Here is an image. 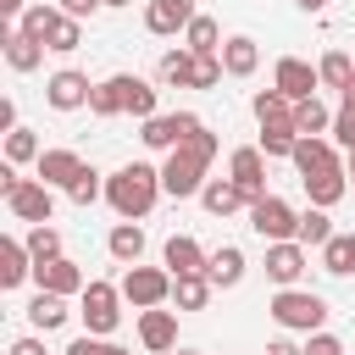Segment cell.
<instances>
[{"label": "cell", "mask_w": 355, "mask_h": 355, "mask_svg": "<svg viewBox=\"0 0 355 355\" xmlns=\"http://www.w3.org/2000/svg\"><path fill=\"white\" fill-rule=\"evenodd\" d=\"M200 11H194V0H150L144 6V28L150 33H161V39H172V33H189V22H194Z\"/></svg>", "instance_id": "obj_12"}, {"label": "cell", "mask_w": 355, "mask_h": 355, "mask_svg": "<svg viewBox=\"0 0 355 355\" xmlns=\"http://www.w3.org/2000/svg\"><path fill=\"white\" fill-rule=\"evenodd\" d=\"M161 261H166V272H172V277H194V272H205V266H211V255H205L189 233H172V239H166V250H161Z\"/></svg>", "instance_id": "obj_16"}, {"label": "cell", "mask_w": 355, "mask_h": 355, "mask_svg": "<svg viewBox=\"0 0 355 355\" xmlns=\"http://www.w3.org/2000/svg\"><path fill=\"white\" fill-rule=\"evenodd\" d=\"M300 6H305V11H322V6H327V0H300Z\"/></svg>", "instance_id": "obj_52"}, {"label": "cell", "mask_w": 355, "mask_h": 355, "mask_svg": "<svg viewBox=\"0 0 355 355\" xmlns=\"http://www.w3.org/2000/svg\"><path fill=\"white\" fill-rule=\"evenodd\" d=\"M255 67H261V50H255V39H250V33L222 39V72H227V78H250Z\"/></svg>", "instance_id": "obj_19"}, {"label": "cell", "mask_w": 355, "mask_h": 355, "mask_svg": "<svg viewBox=\"0 0 355 355\" xmlns=\"http://www.w3.org/2000/svg\"><path fill=\"white\" fill-rule=\"evenodd\" d=\"M305 194H311V205H338L344 194H349V172L344 166H333V172H316V178H305Z\"/></svg>", "instance_id": "obj_22"}, {"label": "cell", "mask_w": 355, "mask_h": 355, "mask_svg": "<svg viewBox=\"0 0 355 355\" xmlns=\"http://www.w3.org/2000/svg\"><path fill=\"white\" fill-rule=\"evenodd\" d=\"M122 78H128V111H133L139 122H150V116H161V111H155V89H150L144 78H133V72H122Z\"/></svg>", "instance_id": "obj_37"}, {"label": "cell", "mask_w": 355, "mask_h": 355, "mask_svg": "<svg viewBox=\"0 0 355 355\" xmlns=\"http://www.w3.org/2000/svg\"><path fill=\"white\" fill-rule=\"evenodd\" d=\"M294 128H300V139H322V133H333V116H327V105L311 94V100L294 105Z\"/></svg>", "instance_id": "obj_31"}, {"label": "cell", "mask_w": 355, "mask_h": 355, "mask_svg": "<svg viewBox=\"0 0 355 355\" xmlns=\"http://www.w3.org/2000/svg\"><path fill=\"white\" fill-rule=\"evenodd\" d=\"M105 6H111V11H122V6H133V0H105Z\"/></svg>", "instance_id": "obj_53"}, {"label": "cell", "mask_w": 355, "mask_h": 355, "mask_svg": "<svg viewBox=\"0 0 355 355\" xmlns=\"http://www.w3.org/2000/svg\"><path fill=\"white\" fill-rule=\"evenodd\" d=\"M28 255H33V266H44V261H61V233L50 227V222H39V227H28Z\"/></svg>", "instance_id": "obj_35"}, {"label": "cell", "mask_w": 355, "mask_h": 355, "mask_svg": "<svg viewBox=\"0 0 355 355\" xmlns=\"http://www.w3.org/2000/svg\"><path fill=\"white\" fill-rule=\"evenodd\" d=\"M344 105H355V83H349V89H344Z\"/></svg>", "instance_id": "obj_54"}, {"label": "cell", "mask_w": 355, "mask_h": 355, "mask_svg": "<svg viewBox=\"0 0 355 355\" xmlns=\"http://www.w3.org/2000/svg\"><path fill=\"white\" fill-rule=\"evenodd\" d=\"M67 355H133V349H122V344H111V338L83 333V338H72V344H67Z\"/></svg>", "instance_id": "obj_43"}, {"label": "cell", "mask_w": 355, "mask_h": 355, "mask_svg": "<svg viewBox=\"0 0 355 355\" xmlns=\"http://www.w3.org/2000/svg\"><path fill=\"white\" fill-rule=\"evenodd\" d=\"M44 150H39V139H33V128H11L6 133V161L11 166H22V161H39Z\"/></svg>", "instance_id": "obj_38"}, {"label": "cell", "mask_w": 355, "mask_h": 355, "mask_svg": "<svg viewBox=\"0 0 355 355\" xmlns=\"http://www.w3.org/2000/svg\"><path fill=\"white\" fill-rule=\"evenodd\" d=\"M6 205H11V216H17V222H28V227H39V222H50V216H55V194H50L44 183H22Z\"/></svg>", "instance_id": "obj_14"}, {"label": "cell", "mask_w": 355, "mask_h": 355, "mask_svg": "<svg viewBox=\"0 0 355 355\" xmlns=\"http://www.w3.org/2000/svg\"><path fill=\"white\" fill-rule=\"evenodd\" d=\"M288 161H294L300 183H305V178H316V172H333V166H338V155H333V144H327V139H300Z\"/></svg>", "instance_id": "obj_18"}, {"label": "cell", "mask_w": 355, "mask_h": 355, "mask_svg": "<svg viewBox=\"0 0 355 355\" xmlns=\"http://www.w3.org/2000/svg\"><path fill=\"white\" fill-rule=\"evenodd\" d=\"M78 178H83L78 150H44V155H39V183H44V189H72Z\"/></svg>", "instance_id": "obj_17"}, {"label": "cell", "mask_w": 355, "mask_h": 355, "mask_svg": "<svg viewBox=\"0 0 355 355\" xmlns=\"http://www.w3.org/2000/svg\"><path fill=\"white\" fill-rule=\"evenodd\" d=\"M266 355H305V349H294L288 338H272V344H266Z\"/></svg>", "instance_id": "obj_50"}, {"label": "cell", "mask_w": 355, "mask_h": 355, "mask_svg": "<svg viewBox=\"0 0 355 355\" xmlns=\"http://www.w3.org/2000/svg\"><path fill=\"white\" fill-rule=\"evenodd\" d=\"M322 266H327L333 277H349V272H355V233H333V239L322 244Z\"/></svg>", "instance_id": "obj_32"}, {"label": "cell", "mask_w": 355, "mask_h": 355, "mask_svg": "<svg viewBox=\"0 0 355 355\" xmlns=\"http://www.w3.org/2000/svg\"><path fill=\"white\" fill-rule=\"evenodd\" d=\"M33 283L44 288V294H61V300H72V294H83L89 288V277L78 272V261H44V266H33Z\"/></svg>", "instance_id": "obj_13"}, {"label": "cell", "mask_w": 355, "mask_h": 355, "mask_svg": "<svg viewBox=\"0 0 355 355\" xmlns=\"http://www.w3.org/2000/svg\"><path fill=\"white\" fill-rule=\"evenodd\" d=\"M67 194H72V200H78V205H94V200H100V194H105V189H100V172H94V166H83V178H78V183H72V189H67Z\"/></svg>", "instance_id": "obj_44"}, {"label": "cell", "mask_w": 355, "mask_h": 355, "mask_svg": "<svg viewBox=\"0 0 355 355\" xmlns=\"http://www.w3.org/2000/svg\"><path fill=\"white\" fill-rule=\"evenodd\" d=\"M172 283H178V277L161 272V266H128L116 288H122V300H128L133 311H155V305L172 300Z\"/></svg>", "instance_id": "obj_5"}, {"label": "cell", "mask_w": 355, "mask_h": 355, "mask_svg": "<svg viewBox=\"0 0 355 355\" xmlns=\"http://www.w3.org/2000/svg\"><path fill=\"white\" fill-rule=\"evenodd\" d=\"M172 355H200V349H172Z\"/></svg>", "instance_id": "obj_56"}, {"label": "cell", "mask_w": 355, "mask_h": 355, "mask_svg": "<svg viewBox=\"0 0 355 355\" xmlns=\"http://www.w3.org/2000/svg\"><path fill=\"white\" fill-rule=\"evenodd\" d=\"M0 128H6V133L17 128V105H11V100H0Z\"/></svg>", "instance_id": "obj_49"}, {"label": "cell", "mask_w": 355, "mask_h": 355, "mask_svg": "<svg viewBox=\"0 0 355 355\" xmlns=\"http://www.w3.org/2000/svg\"><path fill=\"white\" fill-rule=\"evenodd\" d=\"M344 172H349V178H355V155H349V166H344Z\"/></svg>", "instance_id": "obj_55"}, {"label": "cell", "mask_w": 355, "mask_h": 355, "mask_svg": "<svg viewBox=\"0 0 355 355\" xmlns=\"http://www.w3.org/2000/svg\"><path fill=\"white\" fill-rule=\"evenodd\" d=\"M105 250H111L122 266H139V255H144V227H139V222H116L111 239H105Z\"/></svg>", "instance_id": "obj_24"}, {"label": "cell", "mask_w": 355, "mask_h": 355, "mask_svg": "<svg viewBox=\"0 0 355 355\" xmlns=\"http://www.w3.org/2000/svg\"><path fill=\"white\" fill-rule=\"evenodd\" d=\"M300 272H305V244H300V239H288V244H266V277H272L277 288H294Z\"/></svg>", "instance_id": "obj_15"}, {"label": "cell", "mask_w": 355, "mask_h": 355, "mask_svg": "<svg viewBox=\"0 0 355 355\" xmlns=\"http://www.w3.org/2000/svg\"><path fill=\"white\" fill-rule=\"evenodd\" d=\"M183 50H189V55H222V28H216V17H194L189 33H183Z\"/></svg>", "instance_id": "obj_27"}, {"label": "cell", "mask_w": 355, "mask_h": 355, "mask_svg": "<svg viewBox=\"0 0 355 355\" xmlns=\"http://www.w3.org/2000/svg\"><path fill=\"white\" fill-rule=\"evenodd\" d=\"M78 44H83V22H72V17H61V28L50 33V44H44V50H55V55H72Z\"/></svg>", "instance_id": "obj_41"}, {"label": "cell", "mask_w": 355, "mask_h": 355, "mask_svg": "<svg viewBox=\"0 0 355 355\" xmlns=\"http://www.w3.org/2000/svg\"><path fill=\"white\" fill-rule=\"evenodd\" d=\"M6 61H11V72H33V67L44 61V44L28 39V33L11 22V28H6Z\"/></svg>", "instance_id": "obj_21"}, {"label": "cell", "mask_w": 355, "mask_h": 355, "mask_svg": "<svg viewBox=\"0 0 355 355\" xmlns=\"http://www.w3.org/2000/svg\"><path fill=\"white\" fill-rule=\"evenodd\" d=\"M17 28H22L28 39H39V44H50V33L61 28V6H44V0H39V6H28V11L17 17Z\"/></svg>", "instance_id": "obj_26"}, {"label": "cell", "mask_w": 355, "mask_h": 355, "mask_svg": "<svg viewBox=\"0 0 355 355\" xmlns=\"http://www.w3.org/2000/svg\"><path fill=\"white\" fill-rule=\"evenodd\" d=\"M316 83H322V72H316L311 61H300V55H283V61H277V72H272V89H283L294 105H300V100H311V94H316Z\"/></svg>", "instance_id": "obj_9"}, {"label": "cell", "mask_w": 355, "mask_h": 355, "mask_svg": "<svg viewBox=\"0 0 355 355\" xmlns=\"http://www.w3.org/2000/svg\"><path fill=\"white\" fill-rule=\"evenodd\" d=\"M28 322H33L39 333H55V327L67 322V300H61V294H44V288H39V294L28 300Z\"/></svg>", "instance_id": "obj_30"}, {"label": "cell", "mask_w": 355, "mask_h": 355, "mask_svg": "<svg viewBox=\"0 0 355 355\" xmlns=\"http://www.w3.org/2000/svg\"><path fill=\"white\" fill-rule=\"evenodd\" d=\"M222 83V55H194V78L189 89H216Z\"/></svg>", "instance_id": "obj_42"}, {"label": "cell", "mask_w": 355, "mask_h": 355, "mask_svg": "<svg viewBox=\"0 0 355 355\" xmlns=\"http://www.w3.org/2000/svg\"><path fill=\"white\" fill-rule=\"evenodd\" d=\"M294 144H300V128H294V116L261 122V155H294Z\"/></svg>", "instance_id": "obj_29"}, {"label": "cell", "mask_w": 355, "mask_h": 355, "mask_svg": "<svg viewBox=\"0 0 355 355\" xmlns=\"http://www.w3.org/2000/svg\"><path fill=\"white\" fill-rule=\"evenodd\" d=\"M250 227H255L266 244H288V239H300V211H294L288 200L266 194L261 205H250Z\"/></svg>", "instance_id": "obj_6"}, {"label": "cell", "mask_w": 355, "mask_h": 355, "mask_svg": "<svg viewBox=\"0 0 355 355\" xmlns=\"http://www.w3.org/2000/svg\"><path fill=\"white\" fill-rule=\"evenodd\" d=\"M0 11H6V17H22V11H28V0H0Z\"/></svg>", "instance_id": "obj_51"}, {"label": "cell", "mask_w": 355, "mask_h": 355, "mask_svg": "<svg viewBox=\"0 0 355 355\" xmlns=\"http://www.w3.org/2000/svg\"><path fill=\"white\" fill-rule=\"evenodd\" d=\"M305 355H344V344H338L333 333H311V338H305Z\"/></svg>", "instance_id": "obj_46"}, {"label": "cell", "mask_w": 355, "mask_h": 355, "mask_svg": "<svg viewBox=\"0 0 355 355\" xmlns=\"http://www.w3.org/2000/svg\"><path fill=\"white\" fill-rule=\"evenodd\" d=\"M327 239H333V222H327V211H322V205L300 211V244H316V250H322Z\"/></svg>", "instance_id": "obj_39"}, {"label": "cell", "mask_w": 355, "mask_h": 355, "mask_svg": "<svg viewBox=\"0 0 355 355\" xmlns=\"http://www.w3.org/2000/svg\"><path fill=\"white\" fill-rule=\"evenodd\" d=\"M200 205H205L211 216H233V211H239V205H250V200H244V189H239L233 178H205Z\"/></svg>", "instance_id": "obj_20"}, {"label": "cell", "mask_w": 355, "mask_h": 355, "mask_svg": "<svg viewBox=\"0 0 355 355\" xmlns=\"http://www.w3.org/2000/svg\"><path fill=\"white\" fill-rule=\"evenodd\" d=\"M55 6H61V17H72V22H83V17H94V11L105 6V0H55Z\"/></svg>", "instance_id": "obj_47"}, {"label": "cell", "mask_w": 355, "mask_h": 355, "mask_svg": "<svg viewBox=\"0 0 355 355\" xmlns=\"http://www.w3.org/2000/svg\"><path fill=\"white\" fill-rule=\"evenodd\" d=\"M28 272H33L28 244H22V239H0V288H17Z\"/></svg>", "instance_id": "obj_23"}, {"label": "cell", "mask_w": 355, "mask_h": 355, "mask_svg": "<svg viewBox=\"0 0 355 355\" xmlns=\"http://www.w3.org/2000/svg\"><path fill=\"white\" fill-rule=\"evenodd\" d=\"M89 111H94V116H116V111H128V78L116 72V78L94 83V94H89Z\"/></svg>", "instance_id": "obj_28"}, {"label": "cell", "mask_w": 355, "mask_h": 355, "mask_svg": "<svg viewBox=\"0 0 355 355\" xmlns=\"http://www.w3.org/2000/svg\"><path fill=\"white\" fill-rule=\"evenodd\" d=\"M333 139L355 155V105H338V116H333Z\"/></svg>", "instance_id": "obj_45"}, {"label": "cell", "mask_w": 355, "mask_h": 355, "mask_svg": "<svg viewBox=\"0 0 355 355\" xmlns=\"http://www.w3.org/2000/svg\"><path fill=\"white\" fill-rule=\"evenodd\" d=\"M200 128H205V122H200L194 111H166V116H150L139 139H144L150 150H166V155H172V150H178V144H189Z\"/></svg>", "instance_id": "obj_7"}, {"label": "cell", "mask_w": 355, "mask_h": 355, "mask_svg": "<svg viewBox=\"0 0 355 355\" xmlns=\"http://www.w3.org/2000/svg\"><path fill=\"white\" fill-rule=\"evenodd\" d=\"M205 277H211L216 288H233V283L244 277V250H239V244H222V250H211V266H205Z\"/></svg>", "instance_id": "obj_25"}, {"label": "cell", "mask_w": 355, "mask_h": 355, "mask_svg": "<svg viewBox=\"0 0 355 355\" xmlns=\"http://www.w3.org/2000/svg\"><path fill=\"white\" fill-rule=\"evenodd\" d=\"M11 355H44V344H39V338H17V344H11Z\"/></svg>", "instance_id": "obj_48"}, {"label": "cell", "mask_w": 355, "mask_h": 355, "mask_svg": "<svg viewBox=\"0 0 355 355\" xmlns=\"http://www.w3.org/2000/svg\"><path fill=\"white\" fill-rule=\"evenodd\" d=\"M277 116H294V100L283 89H261L255 94V122H277Z\"/></svg>", "instance_id": "obj_40"}, {"label": "cell", "mask_w": 355, "mask_h": 355, "mask_svg": "<svg viewBox=\"0 0 355 355\" xmlns=\"http://www.w3.org/2000/svg\"><path fill=\"white\" fill-rule=\"evenodd\" d=\"M89 94H94V83H89L83 72H72V67H61V72L44 78V100H50L55 111H78V105H89Z\"/></svg>", "instance_id": "obj_10"}, {"label": "cell", "mask_w": 355, "mask_h": 355, "mask_svg": "<svg viewBox=\"0 0 355 355\" xmlns=\"http://www.w3.org/2000/svg\"><path fill=\"white\" fill-rule=\"evenodd\" d=\"M116 305H122V288H116V283H100V277L78 294V316H83V327H89L94 338H111V333H116V322H122Z\"/></svg>", "instance_id": "obj_4"}, {"label": "cell", "mask_w": 355, "mask_h": 355, "mask_svg": "<svg viewBox=\"0 0 355 355\" xmlns=\"http://www.w3.org/2000/svg\"><path fill=\"white\" fill-rule=\"evenodd\" d=\"M161 194H166V189H161V166H144V161H128V166H116V172L105 178V200H111V211H116L122 222L150 216V205H155Z\"/></svg>", "instance_id": "obj_1"}, {"label": "cell", "mask_w": 355, "mask_h": 355, "mask_svg": "<svg viewBox=\"0 0 355 355\" xmlns=\"http://www.w3.org/2000/svg\"><path fill=\"white\" fill-rule=\"evenodd\" d=\"M316 72H322V83H327V89H338V94L355 83V61H349L344 50H327V55L316 61Z\"/></svg>", "instance_id": "obj_34"}, {"label": "cell", "mask_w": 355, "mask_h": 355, "mask_svg": "<svg viewBox=\"0 0 355 355\" xmlns=\"http://www.w3.org/2000/svg\"><path fill=\"white\" fill-rule=\"evenodd\" d=\"M227 178L244 189V200H250V205H261V200H266V155H261V144H244V150H233V161H227Z\"/></svg>", "instance_id": "obj_8"}, {"label": "cell", "mask_w": 355, "mask_h": 355, "mask_svg": "<svg viewBox=\"0 0 355 355\" xmlns=\"http://www.w3.org/2000/svg\"><path fill=\"white\" fill-rule=\"evenodd\" d=\"M216 161V133H194L189 144H178L172 155H166V166H161V189L172 194V200H189V194H200L205 189V166Z\"/></svg>", "instance_id": "obj_2"}, {"label": "cell", "mask_w": 355, "mask_h": 355, "mask_svg": "<svg viewBox=\"0 0 355 355\" xmlns=\"http://www.w3.org/2000/svg\"><path fill=\"white\" fill-rule=\"evenodd\" d=\"M272 322L288 327V333H322V322H327V300H322V294H305V288H277V300H272Z\"/></svg>", "instance_id": "obj_3"}, {"label": "cell", "mask_w": 355, "mask_h": 355, "mask_svg": "<svg viewBox=\"0 0 355 355\" xmlns=\"http://www.w3.org/2000/svg\"><path fill=\"white\" fill-rule=\"evenodd\" d=\"M211 288H216V283H211L205 272H194V277H178V283H172V300H178V311H205V305H211Z\"/></svg>", "instance_id": "obj_33"}, {"label": "cell", "mask_w": 355, "mask_h": 355, "mask_svg": "<svg viewBox=\"0 0 355 355\" xmlns=\"http://www.w3.org/2000/svg\"><path fill=\"white\" fill-rule=\"evenodd\" d=\"M139 344L150 355H172L178 349V311H139Z\"/></svg>", "instance_id": "obj_11"}, {"label": "cell", "mask_w": 355, "mask_h": 355, "mask_svg": "<svg viewBox=\"0 0 355 355\" xmlns=\"http://www.w3.org/2000/svg\"><path fill=\"white\" fill-rule=\"evenodd\" d=\"M155 72H161V83H172V89H189V78H194V55H189V50H166Z\"/></svg>", "instance_id": "obj_36"}]
</instances>
